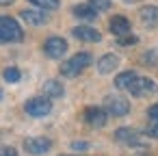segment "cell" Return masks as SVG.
I'll return each mask as SVG.
<instances>
[{
	"instance_id": "1",
	"label": "cell",
	"mask_w": 158,
	"mask_h": 156,
	"mask_svg": "<svg viewBox=\"0 0 158 156\" xmlns=\"http://www.w3.org/2000/svg\"><path fill=\"white\" fill-rule=\"evenodd\" d=\"M24 33L18 24V20L0 15V44H13V41H22Z\"/></svg>"
},
{
	"instance_id": "2",
	"label": "cell",
	"mask_w": 158,
	"mask_h": 156,
	"mask_svg": "<svg viewBox=\"0 0 158 156\" xmlns=\"http://www.w3.org/2000/svg\"><path fill=\"white\" fill-rule=\"evenodd\" d=\"M89 65H91V54L89 52H78V54H74L72 59H67L61 65V74L67 76V78H74V76H78Z\"/></svg>"
},
{
	"instance_id": "3",
	"label": "cell",
	"mask_w": 158,
	"mask_h": 156,
	"mask_svg": "<svg viewBox=\"0 0 158 156\" xmlns=\"http://www.w3.org/2000/svg\"><path fill=\"white\" fill-rule=\"evenodd\" d=\"M104 111L113 117H123V115L130 113V102L119 98V95H108L104 100Z\"/></svg>"
},
{
	"instance_id": "4",
	"label": "cell",
	"mask_w": 158,
	"mask_h": 156,
	"mask_svg": "<svg viewBox=\"0 0 158 156\" xmlns=\"http://www.w3.org/2000/svg\"><path fill=\"white\" fill-rule=\"evenodd\" d=\"M24 111L31 115V117H46L50 111H52V102L48 98H31L26 104H24Z\"/></svg>"
},
{
	"instance_id": "5",
	"label": "cell",
	"mask_w": 158,
	"mask_h": 156,
	"mask_svg": "<svg viewBox=\"0 0 158 156\" xmlns=\"http://www.w3.org/2000/svg\"><path fill=\"white\" fill-rule=\"evenodd\" d=\"M156 82L152 80V78H134L132 80V85L128 87V91L132 93V95H136V98H145V95H152V93H156Z\"/></svg>"
},
{
	"instance_id": "6",
	"label": "cell",
	"mask_w": 158,
	"mask_h": 156,
	"mask_svg": "<svg viewBox=\"0 0 158 156\" xmlns=\"http://www.w3.org/2000/svg\"><path fill=\"white\" fill-rule=\"evenodd\" d=\"M52 147V141L46 139V137H31V139H24V150L33 156H41L46 152H50Z\"/></svg>"
},
{
	"instance_id": "7",
	"label": "cell",
	"mask_w": 158,
	"mask_h": 156,
	"mask_svg": "<svg viewBox=\"0 0 158 156\" xmlns=\"http://www.w3.org/2000/svg\"><path fill=\"white\" fill-rule=\"evenodd\" d=\"M44 52H46V57H50V59H61V57L67 52V41H65L63 37H50V39H46V44H44Z\"/></svg>"
},
{
	"instance_id": "8",
	"label": "cell",
	"mask_w": 158,
	"mask_h": 156,
	"mask_svg": "<svg viewBox=\"0 0 158 156\" xmlns=\"http://www.w3.org/2000/svg\"><path fill=\"white\" fill-rule=\"evenodd\" d=\"M85 121L93 128H102L108 121V113L100 106H89V108H85Z\"/></svg>"
},
{
	"instance_id": "9",
	"label": "cell",
	"mask_w": 158,
	"mask_h": 156,
	"mask_svg": "<svg viewBox=\"0 0 158 156\" xmlns=\"http://www.w3.org/2000/svg\"><path fill=\"white\" fill-rule=\"evenodd\" d=\"M20 18L31 26H41L48 22V15L44 13V9L41 11L39 9H24V11H20Z\"/></svg>"
},
{
	"instance_id": "10",
	"label": "cell",
	"mask_w": 158,
	"mask_h": 156,
	"mask_svg": "<svg viewBox=\"0 0 158 156\" xmlns=\"http://www.w3.org/2000/svg\"><path fill=\"white\" fill-rule=\"evenodd\" d=\"M72 35L80 41H87V44H95V41L102 39V35L91 26H76V28H72Z\"/></svg>"
},
{
	"instance_id": "11",
	"label": "cell",
	"mask_w": 158,
	"mask_h": 156,
	"mask_svg": "<svg viewBox=\"0 0 158 156\" xmlns=\"http://www.w3.org/2000/svg\"><path fill=\"white\" fill-rule=\"evenodd\" d=\"M108 26H110V33H113V35H117V37H121V35H128V33L132 31V26H130V20H126L123 15H115V18H110Z\"/></svg>"
},
{
	"instance_id": "12",
	"label": "cell",
	"mask_w": 158,
	"mask_h": 156,
	"mask_svg": "<svg viewBox=\"0 0 158 156\" xmlns=\"http://www.w3.org/2000/svg\"><path fill=\"white\" fill-rule=\"evenodd\" d=\"M115 139L119 143H126V145H136L139 143V132L134 128H117L115 130Z\"/></svg>"
},
{
	"instance_id": "13",
	"label": "cell",
	"mask_w": 158,
	"mask_h": 156,
	"mask_svg": "<svg viewBox=\"0 0 158 156\" xmlns=\"http://www.w3.org/2000/svg\"><path fill=\"white\" fill-rule=\"evenodd\" d=\"M139 18L145 26H156L158 24V7L156 5H147L139 11Z\"/></svg>"
},
{
	"instance_id": "14",
	"label": "cell",
	"mask_w": 158,
	"mask_h": 156,
	"mask_svg": "<svg viewBox=\"0 0 158 156\" xmlns=\"http://www.w3.org/2000/svg\"><path fill=\"white\" fill-rule=\"evenodd\" d=\"M117 65H119V59H117L115 54H104V57L98 61V72H100V74H110V72L117 70Z\"/></svg>"
},
{
	"instance_id": "15",
	"label": "cell",
	"mask_w": 158,
	"mask_h": 156,
	"mask_svg": "<svg viewBox=\"0 0 158 156\" xmlns=\"http://www.w3.org/2000/svg\"><path fill=\"white\" fill-rule=\"evenodd\" d=\"M72 13H74L78 20H85V22H91V20L98 18V11H95L91 5H76Z\"/></svg>"
},
{
	"instance_id": "16",
	"label": "cell",
	"mask_w": 158,
	"mask_h": 156,
	"mask_svg": "<svg viewBox=\"0 0 158 156\" xmlns=\"http://www.w3.org/2000/svg\"><path fill=\"white\" fill-rule=\"evenodd\" d=\"M44 93H46V98H61L65 93V89L59 80H48L44 85Z\"/></svg>"
},
{
	"instance_id": "17",
	"label": "cell",
	"mask_w": 158,
	"mask_h": 156,
	"mask_svg": "<svg viewBox=\"0 0 158 156\" xmlns=\"http://www.w3.org/2000/svg\"><path fill=\"white\" fill-rule=\"evenodd\" d=\"M134 78H136V72H121V74L115 78V87H117V89H128Z\"/></svg>"
},
{
	"instance_id": "18",
	"label": "cell",
	"mask_w": 158,
	"mask_h": 156,
	"mask_svg": "<svg viewBox=\"0 0 158 156\" xmlns=\"http://www.w3.org/2000/svg\"><path fill=\"white\" fill-rule=\"evenodd\" d=\"M31 2L37 7V9H44V11H54V9H59V0H31Z\"/></svg>"
},
{
	"instance_id": "19",
	"label": "cell",
	"mask_w": 158,
	"mask_h": 156,
	"mask_svg": "<svg viewBox=\"0 0 158 156\" xmlns=\"http://www.w3.org/2000/svg\"><path fill=\"white\" fill-rule=\"evenodd\" d=\"M2 76H5L7 82H20V78H22L20 70H15V67H7V70L2 72Z\"/></svg>"
},
{
	"instance_id": "20",
	"label": "cell",
	"mask_w": 158,
	"mask_h": 156,
	"mask_svg": "<svg viewBox=\"0 0 158 156\" xmlns=\"http://www.w3.org/2000/svg\"><path fill=\"white\" fill-rule=\"evenodd\" d=\"M89 5L95 11H106V9H110V0H89Z\"/></svg>"
},
{
	"instance_id": "21",
	"label": "cell",
	"mask_w": 158,
	"mask_h": 156,
	"mask_svg": "<svg viewBox=\"0 0 158 156\" xmlns=\"http://www.w3.org/2000/svg\"><path fill=\"white\" fill-rule=\"evenodd\" d=\"M136 41H139V39H136L134 35H130V33H128V35H121V37L117 39L119 46H132V44H136Z\"/></svg>"
},
{
	"instance_id": "22",
	"label": "cell",
	"mask_w": 158,
	"mask_h": 156,
	"mask_svg": "<svg viewBox=\"0 0 158 156\" xmlns=\"http://www.w3.org/2000/svg\"><path fill=\"white\" fill-rule=\"evenodd\" d=\"M145 134H147V137H154V139H158V121H152V124L147 126Z\"/></svg>"
},
{
	"instance_id": "23",
	"label": "cell",
	"mask_w": 158,
	"mask_h": 156,
	"mask_svg": "<svg viewBox=\"0 0 158 156\" xmlns=\"http://www.w3.org/2000/svg\"><path fill=\"white\" fill-rule=\"evenodd\" d=\"M147 117H149L152 121H158V104H152V106L147 108Z\"/></svg>"
},
{
	"instance_id": "24",
	"label": "cell",
	"mask_w": 158,
	"mask_h": 156,
	"mask_svg": "<svg viewBox=\"0 0 158 156\" xmlns=\"http://www.w3.org/2000/svg\"><path fill=\"white\" fill-rule=\"evenodd\" d=\"M0 156H18L13 147H0Z\"/></svg>"
},
{
	"instance_id": "25",
	"label": "cell",
	"mask_w": 158,
	"mask_h": 156,
	"mask_svg": "<svg viewBox=\"0 0 158 156\" xmlns=\"http://www.w3.org/2000/svg\"><path fill=\"white\" fill-rule=\"evenodd\" d=\"M72 147H74V150H87V147H89V143H85V141H74V143H72Z\"/></svg>"
},
{
	"instance_id": "26",
	"label": "cell",
	"mask_w": 158,
	"mask_h": 156,
	"mask_svg": "<svg viewBox=\"0 0 158 156\" xmlns=\"http://www.w3.org/2000/svg\"><path fill=\"white\" fill-rule=\"evenodd\" d=\"M13 0H0V7H7V5H11Z\"/></svg>"
},
{
	"instance_id": "27",
	"label": "cell",
	"mask_w": 158,
	"mask_h": 156,
	"mask_svg": "<svg viewBox=\"0 0 158 156\" xmlns=\"http://www.w3.org/2000/svg\"><path fill=\"white\" fill-rule=\"evenodd\" d=\"M126 5H134V2H139V0H123Z\"/></svg>"
},
{
	"instance_id": "28",
	"label": "cell",
	"mask_w": 158,
	"mask_h": 156,
	"mask_svg": "<svg viewBox=\"0 0 158 156\" xmlns=\"http://www.w3.org/2000/svg\"><path fill=\"white\" fill-rule=\"evenodd\" d=\"M0 100H2V89H0Z\"/></svg>"
}]
</instances>
